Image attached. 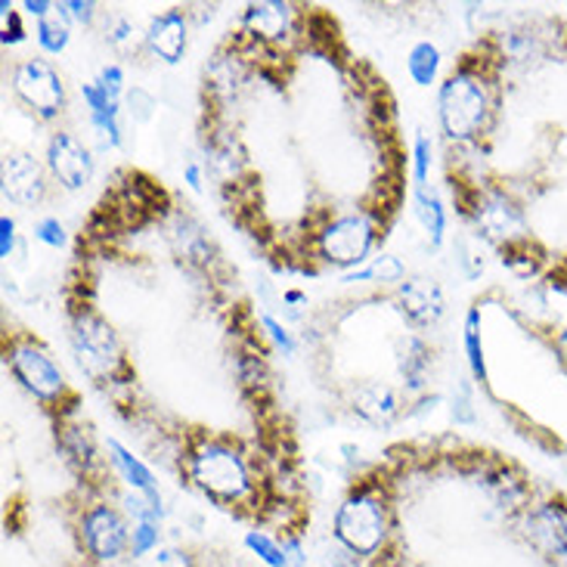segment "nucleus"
<instances>
[{"label":"nucleus","instance_id":"nucleus-38","mask_svg":"<svg viewBox=\"0 0 567 567\" xmlns=\"http://www.w3.org/2000/svg\"><path fill=\"white\" fill-rule=\"evenodd\" d=\"M156 567H195L193 558L180 549H162L156 555Z\"/></svg>","mask_w":567,"mask_h":567},{"label":"nucleus","instance_id":"nucleus-18","mask_svg":"<svg viewBox=\"0 0 567 567\" xmlns=\"http://www.w3.org/2000/svg\"><path fill=\"white\" fill-rule=\"evenodd\" d=\"M431 363H435V357H431V347L425 344V339L406 335V339L397 341V370H400V378L413 394L425 391L428 378H431Z\"/></svg>","mask_w":567,"mask_h":567},{"label":"nucleus","instance_id":"nucleus-29","mask_svg":"<svg viewBox=\"0 0 567 567\" xmlns=\"http://www.w3.org/2000/svg\"><path fill=\"white\" fill-rule=\"evenodd\" d=\"M159 546V524H133L130 531V555L140 558Z\"/></svg>","mask_w":567,"mask_h":567},{"label":"nucleus","instance_id":"nucleus-21","mask_svg":"<svg viewBox=\"0 0 567 567\" xmlns=\"http://www.w3.org/2000/svg\"><path fill=\"white\" fill-rule=\"evenodd\" d=\"M462 344H466V360H469L471 375L484 385L486 382V357H484V339H481V308L474 304L466 313L462 325Z\"/></svg>","mask_w":567,"mask_h":567},{"label":"nucleus","instance_id":"nucleus-28","mask_svg":"<svg viewBox=\"0 0 567 567\" xmlns=\"http://www.w3.org/2000/svg\"><path fill=\"white\" fill-rule=\"evenodd\" d=\"M431 159H435V147H431V140L425 133H419L416 143H413V178H416V186H428Z\"/></svg>","mask_w":567,"mask_h":567},{"label":"nucleus","instance_id":"nucleus-22","mask_svg":"<svg viewBox=\"0 0 567 567\" xmlns=\"http://www.w3.org/2000/svg\"><path fill=\"white\" fill-rule=\"evenodd\" d=\"M406 72H409V78L419 84V87H431V84L438 82V72H440L438 44H431V41H419L416 47L409 50V56H406Z\"/></svg>","mask_w":567,"mask_h":567},{"label":"nucleus","instance_id":"nucleus-43","mask_svg":"<svg viewBox=\"0 0 567 567\" xmlns=\"http://www.w3.org/2000/svg\"><path fill=\"white\" fill-rule=\"evenodd\" d=\"M565 450H567V447H565Z\"/></svg>","mask_w":567,"mask_h":567},{"label":"nucleus","instance_id":"nucleus-19","mask_svg":"<svg viewBox=\"0 0 567 567\" xmlns=\"http://www.w3.org/2000/svg\"><path fill=\"white\" fill-rule=\"evenodd\" d=\"M109 459H113L115 471L121 474V481L130 486V490H137V493H147V496H159V486H156V474L137 459V456L130 453L128 447H121L118 440L109 438Z\"/></svg>","mask_w":567,"mask_h":567},{"label":"nucleus","instance_id":"nucleus-35","mask_svg":"<svg viewBox=\"0 0 567 567\" xmlns=\"http://www.w3.org/2000/svg\"><path fill=\"white\" fill-rule=\"evenodd\" d=\"M63 10L68 13V19H75L82 25H90L97 17V3H90V0H65Z\"/></svg>","mask_w":567,"mask_h":567},{"label":"nucleus","instance_id":"nucleus-11","mask_svg":"<svg viewBox=\"0 0 567 567\" xmlns=\"http://www.w3.org/2000/svg\"><path fill=\"white\" fill-rule=\"evenodd\" d=\"M474 221L481 236L503 245L521 243L527 239V221H524V211L518 208V202H512L505 193H486L478 199V208H474Z\"/></svg>","mask_w":567,"mask_h":567},{"label":"nucleus","instance_id":"nucleus-32","mask_svg":"<svg viewBox=\"0 0 567 567\" xmlns=\"http://www.w3.org/2000/svg\"><path fill=\"white\" fill-rule=\"evenodd\" d=\"M22 41H25L22 19H19V13L10 3H3V47H17Z\"/></svg>","mask_w":567,"mask_h":567},{"label":"nucleus","instance_id":"nucleus-40","mask_svg":"<svg viewBox=\"0 0 567 567\" xmlns=\"http://www.w3.org/2000/svg\"><path fill=\"white\" fill-rule=\"evenodd\" d=\"M552 347H555V357L561 363V370L567 373V329H558V335L552 339Z\"/></svg>","mask_w":567,"mask_h":567},{"label":"nucleus","instance_id":"nucleus-10","mask_svg":"<svg viewBox=\"0 0 567 567\" xmlns=\"http://www.w3.org/2000/svg\"><path fill=\"white\" fill-rule=\"evenodd\" d=\"M47 171L63 190L75 193L94 178V156L75 133L56 130L47 143Z\"/></svg>","mask_w":567,"mask_h":567},{"label":"nucleus","instance_id":"nucleus-6","mask_svg":"<svg viewBox=\"0 0 567 567\" xmlns=\"http://www.w3.org/2000/svg\"><path fill=\"white\" fill-rule=\"evenodd\" d=\"M375 245V224L366 214H344L325 224L323 233H317L320 258L344 274L357 270L363 260H370Z\"/></svg>","mask_w":567,"mask_h":567},{"label":"nucleus","instance_id":"nucleus-5","mask_svg":"<svg viewBox=\"0 0 567 567\" xmlns=\"http://www.w3.org/2000/svg\"><path fill=\"white\" fill-rule=\"evenodd\" d=\"M7 363H10V373L19 385L32 397H38L41 404H56L68 391L63 370L53 363L47 347L32 335H19L7 344Z\"/></svg>","mask_w":567,"mask_h":567},{"label":"nucleus","instance_id":"nucleus-17","mask_svg":"<svg viewBox=\"0 0 567 567\" xmlns=\"http://www.w3.org/2000/svg\"><path fill=\"white\" fill-rule=\"evenodd\" d=\"M354 413L360 419L370 421V425H391V421L400 416V397L397 391L385 385V382H363L357 391H354Z\"/></svg>","mask_w":567,"mask_h":567},{"label":"nucleus","instance_id":"nucleus-13","mask_svg":"<svg viewBox=\"0 0 567 567\" xmlns=\"http://www.w3.org/2000/svg\"><path fill=\"white\" fill-rule=\"evenodd\" d=\"M3 195L22 208H32L38 202H44V195H47L44 164L29 152H10L3 159Z\"/></svg>","mask_w":567,"mask_h":567},{"label":"nucleus","instance_id":"nucleus-14","mask_svg":"<svg viewBox=\"0 0 567 567\" xmlns=\"http://www.w3.org/2000/svg\"><path fill=\"white\" fill-rule=\"evenodd\" d=\"M190 44V25H186V13L183 10H164L162 17H156L147 29V47L162 60V63L174 65L183 60Z\"/></svg>","mask_w":567,"mask_h":567},{"label":"nucleus","instance_id":"nucleus-1","mask_svg":"<svg viewBox=\"0 0 567 567\" xmlns=\"http://www.w3.org/2000/svg\"><path fill=\"white\" fill-rule=\"evenodd\" d=\"M493 113H496V84L481 65L462 63L443 78L438 115L447 140L456 143L478 140L493 125Z\"/></svg>","mask_w":567,"mask_h":567},{"label":"nucleus","instance_id":"nucleus-24","mask_svg":"<svg viewBox=\"0 0 567 567\" xmlns=\"http://www.w3.org/2000/svg\"><path fill=\"white\" fill-rule=\"evenodd\" d=\"M341 279L344 282H370V279H378V282H397L400 286L406 279V267L394 255H378L363 270H351V274H344Z\"/></svg>","mask_w":567,"mask_h":567},{"label":"nucleus","instance_id":"nucleus-2","mask_svg":"<svg viewBox=\"0 0 567 567\" xmlns=\"http://www.w3.org/2000/svg\"><path fill=\"white\" fill-rule=\"evenodd\" d=\"M186 474L205 496L217 503H245L255 493L245 453L227 438H205L186 456Z\"/></svg>","mask_w":567,"mask_h":567},{"label":"nucleus","instance_id":"nucleus-37","mask_svg":"<svg viewBox=\"0 0 567 567\" xmlns=\"http://www.w3.org/2000/svg\"><path fill=\"white\" fill-rule=\"evenodd\" d=\"M282 552H286V567H310L308 555L301 549V539L286 536V539H282Z\"/></svg>","mask_w":567,"mask_h":567},{"label":"nucleus","instance_id":"nucleus-33","mask_svg":"<svg viewBox=\"0 0 567 567\" xmlns=\"http://www.w3.org/2000/svg\"><path fill=\"white\" fill-rule=\"evenodd\" d=\"M260 323H264V329L270 332V339L282 347V354H295V339L289 335V329H286V325L279 323V320H274L270 313H264V317H260Z\"/></svg>","mask_w":567,"mask_h":567},{"label":"nucleus","instance_id":"nucleus-16","mask_svg":"<svg viewBox=\"0 0 567 567\" xmlns=\"http://www.w3.org/2000/svg\"><path fill=\"white\" fill-rule=\"evenodd\" d=\"M243 25L245 34H255V38H264V41H282L286 34L292 32L295 7L292 3H276V0L252 3V7H245Z\"/></svg>","mask_w":567,"mask_h":567},{"label":"nucleus","instance_id":"nucleus-15","mask_svg":"<svg viewBox=\"0 0 567 567\" xmlns=\"http://www.w3.org/2000/svg\"><path fill=\"white\" fill-rule=\"evenodd\" d=\"M82 97L90 109V125L99 133L103 147H121V125H118V115H121V99L113 97L99 82L82 84Z\"/></svg>","mask_w":567,"mask_h":567},{"label":"nucleus","instance_id":"nucleus-27","mask_svg":"<svg viewBox=\"0 0 567 567\" xmlns=\"http://www.w3.org/2000/svg\"><path fill=\"white\" fill-rule=\"evenodd\" d=\"M245 546L255 552L267 567H286L282 543H276L274 536H267L264 531H248V534H245Z\"/></svg>","mask_w":567,"mask_h":567},{"label":"nucleus","instance_id":"nucleus-4","mask_svg":"<svg viewBox=\"0 0 567 567\" xmlns=\"http://www.w3.org/2000/svg\"><path fill=\"white\" fill-rule=\"evenodd\" d=\"M72 347L82 370L97 382H109L128 370L125 347L115 335V329L94 310H78L72 320Z\"/></svg>","mask_w":567,"mask_h":567},{"label":"nucleus","instance_id":"nucleus-8","mask_svg":"<svg viewBox=\"0 0 567 567\" xmlns=\"http://www.w3.org/2000/svg\"><path fill=\"white\" fill-rule=\"evenodd\" d=\"M524 539L539 555L552 561H567V503L565 500H539L521 512Z\"/></svg>","mask_w":567,"mask_h":567},{"label":"nucleus","instance_id":"nucleus-26","mask_svg":"<svg viewBox=\"0 0 567 567\" xmlns=\"http://www.w3.org/2000/svg\"><path fill=\"white\" fill-rule=\"evenodd\" d=\"M106 41L113 44V50L130 56V53H137V50H140V44H147V34H140V29H137L130 19L118 17L109 22V29H106Z\"/></svg>","mask_w":567,"mask_h":567},{"label":"nucleus","instance_id":"nucleus-42","mask_svg":"<svg viewBox=\"0 0 567 567\" xmlns=\"http://www.w3.org/2000/svg\"><path fill=\"white\" fill-rule=\"evenodd\" d=\"M282 301H286V304H304V301H308V295L295 292V289H292V292L282 295Z\"/></svg>","mask_w":567,"mask_h":567},{"label":"nucleus","instance_id":"nucleus-41","mask_svg":"<svg viewBox=\"0 0 567 567\" xmlns=\"http://www.w3.org/2000/svg\"><path fill=\"white\" fill-rule=\"evenodd\" d=\"M183 178H186V183H190V190L202 193V168H199V164L186 162V168H183Z\"/></svg>","mask_w":567,"mask_h":567},{"label":"nucleus","instance_id":"nucleus-36","mask_svg":"<svg viewBox=\"0 0 567 567\" xmlns=\"http://www.w3.org/2000/svg\"><path fill=\"white\" fill-rule=\"evenodd\" d=\"M13 248H17V221L10 214H3L0 217V255L13 258Z\"/></svg>","mask_w":567,"mask_h":567},{"label":"nucleus","instance_id":"nucleus-9","mask_svg":"<svg viewBox=\"0 0 567 567\" xmlns=\"http://www.w3.org/2000/svg\"><path fill=\"white\" fill-rule=\"evenodd\" d=\"M84 549L97 561H115L130 549V527L109 503H94L82 515Z\"/></svg>","mask_w":567,"mask_h":567},{"label":"nucleus","instance_id":"nucleus-39","mask_svg":"<svg viewBox=\"0 0 567 567\" xmlns=\"http://www.w3.org/2000/svg\"><path fill=\"white\" fill-rule=\"evenodd\" d=\"M53 7H56V3H50V0H25V10H29L38 22L47 19L50 13H53Z\"/></svg>","mask_w":567,"mask_h":567},{"label":"nucleus","instance_id":"nucleus-34","mask_svg":"<svg viewBox=\"0 0 567 567\" xmlns=\"http://www.w3.org/2000/svg\"><path fill=\"white\" fill-rule=\"evenodd\" d=\"M97 82L103 84L113 97L121 99V90H125V72H121V65H115V63L103 65V68H99Z\"/></svg>","mask_w":567,"mask_h":567},{"label":"nucleus","instance_id":"nucleus-23","mask_svg":"<svg viewBox=\"0 0 567 567\" xmlns=\"http://www.w3.org/2000/svg\"><path fill=\"white\" fill-rule=\"evenodd\" d=\"M68 22L72 19L63 10V3H56L53 13L38 22V32L34 34H38V44H41L44 53H63L68 47V41H72V25Z\"/></svg>","mask_w":567,"mask_h":567},{"label":"nucleus","instance_id":"nucleus-7","mask_svg":"<svg viewBox=\"0 0 567 567\" xmlns=\"http://www.w3.org/2000/svg\"><path fill=\"white\" fill-rule=\"evenodd\" d=\"M13 94H17L29 109H32L41 121H53L65 113V84L60 78V72L41 60H22L13 68Z\"/></svg>","mask_w":567,"mask_h":567},{"label":"nucleus","instance_id":"nucleus-12","mask_svg":"<svg viewBox=\"0 0 567 567\" xmlns=\"http://www.w3.org/2000/svg\"><path fill=\"white\" fill-rule=\"evenodd\" d=\"M397 304L406 323L413 329H431L440 323V317L447 313V298L435 279L428 276H409L397 286Z\"/></svg>","mask_w":567,"mask_h":567},{"label":"nucleus","instance_id":"nucleus-30","mask_svg":"<svg viewBox=\"0 0 567 567\" xmlns=\"http://www.w3.org/2000/svg\"><path fill=\"white\" fill-rule=\"evenodd\" d=\"M453 419L459 425H474L478 416H474V397H471V385L466 378H459L453 394Z\"/></svg>","mask_w":567,"mask_h":567},{"label":"nucleus","instance_id":"nucleus-3","mask_svg":"<svg viewBox=\"0 0 567 567\" xmlns=\"http://www.w3.org/2000/svg\"><path fill=\"white\" fill-rule=\"evenodd\" d=\"M391 531V509L382 490L360 486L354 490L335 512L332 534L341 549H347L354 558H370L385 546Z\"/></svg>","mask_w":567,"mask_h":567},{"label":"nucleus","instance_id":"nucleus-31","mask_svg":"<svg viewBox=\"0 0 567 567\" xmlns=\"http://www.w3.org/2000/svg\"><path fill=\"white\" fill-rule=\"evenodd\" d=\"M34 239L50 245V248H63L65 227L56 221V217H44V221H38V224H34Z\"/></svg>","mask_w":567,"mask_h":567},{"label":"nucleus","instance_id":"nucleus-25","mask_svg":"<svg viewBox=\"0 0 567 567\" xmlns=\"http://www.w3.org/2000/svg\"><path fill=\"white\" fill-rule=\"evenodd\" d=\"M60 450H63V456L72 466H78V469L84 471L97 462L94 443L84 435V428H63V435H60Z\"/></svg>","mask_w":567,"mask_h":567},{"label":"nucleus","instance_id":"nucleus-20","mask_svg":"<svg viewBox=\"0 0 567 567\" xmlns=\"http://www.w3.org/2000/svg\"><path fill=\"white\" fill-rule=\"evenodd\" d=\"M413 202H416V214H419L421 227L428 233V239L435 248L443 245V236H447V208L438 199V193H431L428 186H416L413 193Z\"/></svg>","mask_w":567,"mask_h":567}]
</instances>
